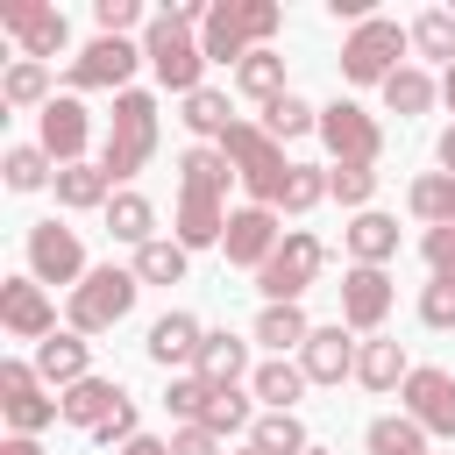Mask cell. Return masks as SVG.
Segmentation results:
<instances>
[{"label": "cell", "instance_id": "obj_10", "mask_svg": "<svg viewBox=\"0 0 455 455\" xmlns=\"http://www.w3.org/2000/svg\"><path fill=\"white\" fill-rule=\"evenodd\" d=\"M320 142H327L334 164H377V156H384V128H377L370 107H355V100L320 107Z\"/></svg>", "mask_w": 455, "mask_h": 455}, {"label": "cell", "instance_id": "obj_19", "mask_svg": "<svg viewBox=\"0 0 455 455\" xmlns=\"http://www.w3.org/2000/svg\"><path fill=\"white\" fill-rule=\"evenodd\" d=\"M36 377L57 384V391H71L78 377H92V341L71 334V327H57L50 341H36Z\"/></svg>", "mask_w": 455, "mask_h": 455}, {"label": "cell", "instance_id": "obj_54", "mask_svg": "<svg viewBox=\"0 0 455 455\" xmlns=\"http://www.w3.org/2000/svg\"><path fill=\"white\" fill-rule=\"evenodd\" d=\"M306 455H327V448H306Z\"/></svg>", "mask_w": 455, "mask_h": 455}, {"label": "cell", "instance_id": "obj_47", "mask_svg": "<svg viewBox=\"0 0 455 455\" xmlns=\"http://www.w3.org/2000/svg\"><path fill=\"white\" fill-rule=\"evenodd\" d=\"M92 21H100V36H128L142 21V0H92Z\"/></svg>", "mask_w": 455, "mask_h": 455}, {"label": "cell", "instance_id": "obj_17", "mask_svg": "<svg viewBox=\"0 0 455 455\" xmlns=\"http://www.w3.org/2000/svg\"><path fill=\"white\" fill-rule=\"evenodd\" d=\"M85 135H92V114L78 107V92H64V100L43 107V149H50L57 171L64 164H85Z\"/></svg>", "mask_w": 455, "mask_h": 455}, {"label": "cell", "instance_id": "obj_40", "mask_svg": "<svg viewBox=\"0 0 455 455\" xmlns=\"http://www.w3.org/2000/svg\"><path fill=\"white\" fill-rule=\"evenodd\" d=\"M263 128H270L277 142H299V135H320V107H306L299 92H284V100H270V107H263Z\"/></svg>", "mask_w": 455, "mask_h": 455}, {"label": "cell", "instance_id": "obj_27", "mask_svg": "<svg viewBox=\"0 0 455 455\" xmlns=\"http://www.w3.org/2000/svg\"><path fill=\"white\" fill-rule=\"evenodd\" d=\"M228 178H235V164L220 156V142H192L185 156H178V192H228Z\"/></svg>", "mask_w": 455, "mask_h": 455}, {"label": "cell", "instance_id": "obj_8", "mask_svg": "<svg viewBox=\"0 0 455 455\" xmlns=\"http://www.w3.org/2000/svg\"><path fill=\"white\" fill-rule=\"evenodd\" d=\"M135 64H149L142 43H128V36H92V43L71 57L64 78H71V92H128Z\"/></svg>", "mask_w": 455, "mask_h": 455}, {"label": "cell", "instance_id": "obj_37", "mask_svg": "<svg viewBox=\"0 0 455 455\" xmlns=\"http://www.w3.org/2000/svg\"><path fill=\"white\" fill-rule=\"evenodd\" d=\"M249 448H256V455H306L313 441H306L299 412H263V419L249 427Z\"/></svg>", "mask_w": 455, "mask_h": 455}, {"label": "cell", "instance_id": "obj_46", "mask_svg": "<svg viewBox=\"0 0 455 455\" xmlns=\"http://www.w3.org/2000/svg\"><path fill=\"white\" fill-rule=\"evenodd\" d=\"M419 320H427V327H455V277H434V284L419 291Z\"/></svg>", "mask_w": 455, "mask_h": 455}, {"label": "cell", "instance_id": "obj_50", "mask_svg": "<svg viewBox=\"0 0 455 455\" xmlns=\"http://www.w3.org/2000/svg\"><path fill=\"white\" fill-rule=\"evenodd\" d=\"M121 455H171V441H156V434H135Z\"/></svg>", "mask_w": 455, "mask_h": 455}, {"label": "cell", "instance_id": "obj_7", "mask_svg": "<svg viewBox=\"0 0 455 455\" xmlns=\"http://www.w3.org/2000/svg\"><path fill=\"white\" fill-rule=\"evenodd\" d=\"M405 50H412V28H398L391 14H370V21L348 28V43H341V78H348V85H384Z\"/></svg>", "mask_w": 455, "mask_h": 455}, {"label": "cell", "instance_id": "obj_18", "mask_svg": "<svg viewBox=\"0 0 455 455\" xmlns=\"http://www.w3.org/2000/svg\"><path fill=\"white\" fill-rule=\"evenodd\" d=\"M355 355H363V341H348V327L334 320V327H313V341L299 348V370H306V384H341V377H355Z\"/></svg>", "mask_w": 455, "mask_h": 455}, {"label": "cell", "instance_id": "obj_48", "mask_svg": "<svg viewBox=\"0 0 455 455\" xmlns=\"http://www.w3.org/2000/svg\"><path fill=\"white\" fill-rule=\"evenodd\" d=\"M419 256H427L434 277H455V228H427L419 235Z\"/></svg>", "mask_w": 455, "mask_h": 455}, {"label": "cell", "instance_id": "obj_28", "mask_svg": "<svg viewBox=\"0 0 455 455\" xmlns=\"http://www.w3.org/2000/svg\"><path fill=\"white\" fill-rule=\"evenodd\" d=\"M249 391L270 405V412H291L299 398H306V370L291 363V355H270V363H256V377H249Z\"/></svg>", "mask_w": 455, "mask_h": 455}, {"label": "cell", "instance_id": "obj_3", "mask_svg": "<svg viewBox=\"0 0 455 455\" xmlns=\"http://www.w3.org/2000/svg\"><path fill=\"white\" fill-rule=\"evenodd\" d=\"M149 156H156V100L128 85V92H114V121H107V142H100V171L121 185V178H135Z\"/></svg>", "mask_w": 455, "mask_h": 455}, {"label": "cell", "instance_id": "obj_16", "mask_svg": "<svg viewBox=\"0 0 455 455\" xmlns=\"http://www.w3.org/2000/svg\"><path fill=\"white\" fill-rule=\"evenodd\" d=\"M0 327H7L14 341H50V334H57L50 291H43L36 277H7V284H0Z\"/></svg>", "mask_w": 455, "mask_h": 455}, {"label": "cell", "instance_id": "obj_34", "mask_svg": "<svg viewBox=\"0 0 455 455\" xmlns=\"http://www.w3.org/2000/svg\"><path fill=\"white\" fill-rule=\"evenodd\" d=\"M363 441H370V455H434V448H427L434 434H427L419 419H405V412L370 419V434H363Z\"/></svg>", "mask_w": 455, "mask_h": 455}, {"label": "cell", "instance_id": "obj_9", "mask_svg": "<svg viewBox=\"0 0 455 455\" xmlns=\"http://www.w3.org/2000/svg\"><path fill=\"white\" fill-rule=\"evenodd\" d=\"M28 277L36 284H85V242H78V228H64V220H36L28 228Z\"/></svg>", "mask_w": 455, "mask_h": 455}, {"label": "cell", "instance_id": "obj_1", "mask_svg": "<svg viewBox=\"0 0 455 455\" xmlns=\"http://www.w3.org/2000/svg\"><path fill=\"white\" fill-rule=\"evenodd\" d=\"M277 28H284L277 0H213V14L199 28V50H206V64H242L249 50H270Z\"/></svg>", "mask_w": 455, "mask_h": 455}, {"label": "cell", "instance_id": "obj_12", "mask_svg": "<svg viewBox=\"0 0 455 455\" xmlns=\"http://www.w3.org/2000/svg\"><path fill=\"white\" fill-rule=\"evenodd\" d=\"M0 412H7V427H14V434H43L50 419H64V405H57V398H43L36 363H0Z\"/></svg>", "mask_w": 455, "mask_h": 455}, {"label": "cell", "instance_id": "obj_39", "mask_svg": "<svg viewBox=\"0 0 455 455\" xmlns=\"http://www.w3.org/2000/svg\"><path fill=\"white\" fill-rule=\"evenodd\" d=\"M178 121H185L199 142H220V135L235 128V114H228V92H213V85H199V92L185 100V114H178Z\"/></svg>", "mask_w": 455, "mask_h": 455}, {"label": "cell", "instance_id": "obj_6", "mask_svg": "<svg viewBox=\"0 0 455 455\" xmlns=\"http://www.w3.org/2000/svg\"><path fill=\"white\" fill-rule=\"evenodd\" d=\"M320 270H327V242H320L313 228H284L277 256L256 270V291H263V306H299Z\"/></svg>", "mask_w": 455, "mask_h": 455}, {"label": "cell", "instance_id": "obj_55", "mask_svg": "<svg viewBox=\"0 0 455 455\" xmlns=\"http://www.w3.org/2000/svg\"><path fill=\"white\" fill-rule=\"evenodd\" d=\"M242 455H256V448H242Z\"/></svg>", "mask_w": 455, "mask_h": 455}, {"label": "cell", "instance_id": "obj_44", "mask_svg": "<svg viewBox=\"0 0 455 455\" xmlns=\"http://www.w3.org/2000/svg\"><path fill=\"white\" fill-rule=\"evenodd\" d=\"M327 199V171L320 164H291V178H284V199H277V213H313Z\"/></svg>", "mask_w": 455, "mask_h": 455}, {"label": "cell", "instance_id": "obj_53", "mask_svg": "<svg viewBox=\"0 0 455 455\" xmlns=\"http://www.w3.org/2000/svg\"><path fill=\"white\" fill-rule=\"evenodd\" d=\"M441 100H448V107H455V64H448V71H441Z\"/></svg>", "mask_w": 455, "mask_h": 455}, {"label": "cell", "instance_id": "obj_23", "mask_svg": "<svg viewBox=\"0 0 455 455\" xmlns=\"http://www.w3.org/2000/svg\"><path fill=\"white\" fill-rule=\"evenodd\" d=\"M199 341H206V327L192 320V313H164V320H149V363H199Z\"/></svg>", "mask_w": 455, "mask_h": 455}, {"label": "cell", "instance_id": "obj_24", "mask_svg": "<svg viewBox=\"0 0 455 455\" xmlns=\"http://www.w3.org/2000/svg\"><path fill=\"white\" fill-rule=\"evenodd\" d=\"M228 235V206L213 192H178V242L185 249H213Z\"/></svg>", "mask_w": 455, "mask_h": 455}, {"label": "cell", "instance_id": "obj_38", "mask_svg": "<svg viewBox=\"0 0 455 455\" xmlns=\"http://www.w3.org/2000/svg\"><path fill=\"white\" fill-rule=\"evenodd\" d=\"M0 100H7V107H50V64L14 57L7 78H0Z\"/></svg>", "mask_w": 455, "mask_h": 455}, {"label": "cell", "instance_id": "obj_11", "mask_svg": "<svg viewBox=\"0 0 455 455\" xmlns=\"http://www.w3.org/2000/svg\"><path fill=\"white\" fill-rule=\"evenodd\" d=\"M391 299H398L391 270H377V263H348L341 270V327L348 334H377L384 313H391Z\"/></svg>", "mask_w": 455, "mask_h": 455}, {"label": "cell", "instance_id": "obj_29", "mask_svg": "<svg viewBox=\"0 0 455 455\" xmlns=\"http://www.w3.org/2000/svg\"><path fill=\"white\" fill-rule=\"evenodd\" d=\"M107 235L128 242V249L156 242V206H149L142 192H114V199H107Z\"/></svg>", "mask_w": 455, "mask_h": 455}, {"label": "cell", "instance_id": "obj_30", "mask_svg": "<svg viewBox=\"0 0 455 455\" xmlns=\"http://www.w3.org/2000/svg\"><path fill=\"white\" fill-rule=\"evenodd\" d=\"M235 85L256 100V107H270V100H284L291 85H284V57L277 50H249L242 64H235Z\"/></svg>", "mask_w": 455, "mask_h": 455}, {"label": "cell", "instance_id": "obj_21", "mask_svg": "<svg viewBox=\"0 0 455 455\" xmlns=\"http://www.w3.org/2000/svg\"><path fill=\"white\" fill-rule=\"evenodd\" d=\"M405 377H412V363H405V341H391V334H370L363 341V355H355V384L363 391H405Z\"/></svg>", "mask_w": 455, "mask_h": 455}, {"label": "cell", "instance_id": "obj_45", "mask_svg": "<svg viewBox=\"0 0 455 455\" xmlns=\"http://www.w3.org/2000/svg\"><path fill=\"white\" fill-rule=\"evenodd\" d=\"M206 398H213V384H206V377H171V391H164V405H171V412H178L185 427H199Z\"/></svg>", "mask_w": 455, "mask_h": 455}, {"label": "cell", "instance_id": "obj_13", "mask_svg": "<svg viewBox=\"0 0 455 455\" xmlns=\"http://www.w3.org/2000/svg\"><path fill=\"white\" fill-rule=\"evenodd\" d=\"M0 28H7V36L21 43V57H36V64L71 43V21H64L57 7H43V0H7V7H0Z\"/></svg>", "mask_w": 455, "mask_h": 455}, {"label": "cell", "instance_id": "obj_22", "mask_svg": "<svg viewBox=\"0 0 455 455\" xmlns=\"http://www.w3.org/2000/svg\"><path fill=\"white\" fill-rule=\"evenodd\" d=\"M121 398H128V391H121L114 377H78L71 391H57L64 419H71V427H85V434H92V427H107V419L121 412Z\"/></svg>", "mask_w": 455, "mask_h": 455}, {"label": "cell", "instance_id": "obj_5", "mask_svg": "<svg viewBox=\"0 0 455 455\" xmlns=\"http://www.w3.org/2000/svg\"><path fill=\"white\" fill-rule=\"evenodd\" d=\"M142 57H149L156 85L178 92V100H192V92L206 85V50H199V36L178 28L171 14H149V28H142Z\"/></svg>", "mask_w": 455, "mask_h": 455}, {"label": "cell", "instance_id": "obj_36", "mask_svg": "<svg viewBox=\"0 0 455 455\" xmlns=\"http://www.w3.org/2000/svg\"><path fill=\"white\" fill-rule=\"evenodd\" d=\"M405 206H412L427 228H455V178H448V171H427V178H412Z\"/></svg>", "mask_w": 455, "mask_h": 455}, {"label": "cell", "instance_id": "obj_20", "mask_svg": "<svg viewBox=\"0 0 455 455\" xmlns=\"http://www.w3.org/2000/svg\"><path fill=\"white\" fill-rule=\"evenodd\" d=\"M192 377H206L213 391H235L242 377H256V370H249V341H242V334H228V327H206Z\"/></svg>", "mask_w": 455, "mask_h": 455}, {"label": "cell", "instance_id": "obj_41", "mask_svg": "<svg viewBox=\"0 0 455 455\" xmlns=\"http://www.w3.org/2000/svg\"><path fill=\"white\" fill-rule=\"evenodd\" d=\"M327 199L370 213V199H377V164H327Z\"/></svg>", "mask_w": 455, "mask_h": 455}, {"label": "cell", "instance_id": "obj_52", "mask_svg": "<svg viewBox=\"0 0 455 455\" xmlns=\"http://www.w3.org/2000/svg\"><path fill=\"white\" fill-rule=\"evenodd\" d=\"M0 455H43V448H36V434H7V441H0Z\"/></svg>", "mask_w": 455, "mask_h": 455}, {"label": "cell", "instance_id": "obj_32", "mask_svg": "<svg viewBox=\"0 0 455 455\" xmlns=\"http://www.w3.org/2000/svg\"><path fill=\"white\" fill-rule=\"evenodd\" d=\"M107 199H114V178H107L100 164H64V171H57V206L85 213V206H107Z\"/></svg>", "mask_w": 455, "mask_h": 455}, {"label": "cell", "instance_id": "obj_33", "mask_svg": "<svg viewBox=\"0 0 455 455\" xmlns=\"http://www.w3.org/2000/svg\"><path fill=\"white\" fill-rule=\"evenodd\" d=\"M185 256H192V249H185L178 235H156V242H142V249H135V263H128V270H135L142 284H185Z\"/></svg>", "mask_w": 455, "mask_h": 455}, {"label": "cell", "instance_id": "obj_4", "mask_svg": "<svg viewBox=\"0 0 455 455\" xmlns=\"http://www.w3.org/2000/svg\"><path fill=\"white\" fill-rule=\"evenodd\" d=\"M135 291H142V277H135V270H121V263L85 270V284L64 299L71 334H107V327H121V320L135 313Z\"/></svg>", "mask_w": 455, "mask_h": 455}, {"label": "cell", "instance_id": "obj_25", "mask_svg": "<svg viewBox=\"0 0 455 455\" xmlns=\"http://www.w3.org/2000/svg\"><path fill=\"white\" fill-rule=\"evenodd\" d=\"M341 242H348V256H355V263H377V270H384V263L398 256V220L370 206V213H355V220L341 228Z\"/></svg>", "mask_w": 455, "mask_h": 455}, {"label": "cell", "instance_id": "obj_35", "mask_svg": "<svg viewBox=\"0 0 455 455\" xmlns=\"http://www.w3.org/2000/svg\"><path fill=\"white\" fill-rule=\"evenodd\" d=\"M0 178H7V192H43V185H57L43 142H14V149L0 156Z\"/></svg>", "mask_w": 455, "mask_h": 455}, {"label": "cell", "instance_id": "obj_51", "mask_svg": "<svg viewBox=\"0 0 455 455\" xmlns=\"http://www.w3.org/2000/svg\"><path fill=\"white\" fill-rule=\"evenodd\" d=\"M434 156H441V171L455 178V128H441V142H434Z\"/></svg>", "mask_w": 455, "mask_h": 455}, {"label": "cell", "instance_id": "obj_49", "mask_svg": "<svg viewBox=\"0 0 455 455\" xmlns=\"http://www.w3.org/2000/svg\"><path fill=\"white\" fill-rule=\"evenodd\" d=\"M171 455H228V448H220V434H206V427H178V434H171Z\"/></svg>", "mask_w": 455, "mask_h": 455}, {"label": "cell", "instance_id": "obj_14", "mask_svg": "<svg viewBox=\"0 0 455 455\" xmlns=\"http://www.w3.org/2000/svg\"><path fill=\"white\" fill-rule=\"evenodd\" d=\"M277 242H284V228H277V206H235V213H228V235H220L228 263H242V270H263V263L277 256Z\"/></svg>", "mask_w": 455, "mask_h": 455}, {"label": "cell", "instance_id": "obj_31", "mask_svg": "<svg viewBox=\"0 0 455 455\" xmlns=\"http://www.w3.org/2000/svg\"><path fill=\"white\" fill-rule=\"evenodd\" d=\"M434 100H441V85H434V78H427L419 64H398V71L384 78V107H391L398 121H412V114H427Z\"/></svg>", "mask_w": 455, "mask_h": 455}, {"label": "cell", "instance_id": "obj_42", "mask_svg": "<svg viewBox=\"0 0 455 455\" xmlns=\"http://www.w3.org/2000/svg\"><path fill=\"white\" fill-rule=\"evenodd\" d=\"M249 398H256V391H242V384H235V391H213V398H206V412H199V427H206V434H220V441H228V434H242V427H256V419H249Z\"/></svg>", "mask_w": 455, "mask_h": 455}, {"label": "cell", "instance_id": "obj_43", "mask_svg": "<svg viewBox=\"0 0 455 455\" xmlns=\"http://www.w3.org/2000/svg\"><path fill=\"white\" fill-rule=\"evenodd\" d=\"M412 50H419V57L455 64V14H448V7H427V14L412 21Z\"/></svg>", "mask_w": 455, "mask_h": 455}, {"label": "cell", "instance_id": "obj_15", "mask_svg": "<svg viewBox=\"0 0 455 455\" xmlns=\"http://www.w3.org/2000/svg\"><path fill=\"white\" fill-rule=\"evenodd\" d=\"M405 419H419L427 434H441V441H455V377L448 370H434V363H419L412 377H405Z\"/></svg>", "mask_w": 455, "mask_h": 455}, {"label": "cell", "instance_id": "obj_2", "mask_svg": "<svg viewBox=\"0 0 455 455\" xmlns=\"http://www.w3.org/2000/svg\"><path fill=\"white\" fill-rule=\"evenodd\" d=\"M220 156H228L235 178L249 185V206H277V199H284L291 164H284V142H277L263 121H235V128L220 135Z\"/></svg>", "mask_w": 455, "mask_h": 455}, {"label": "cell", "instance_id": "obj_26", "mask_svg": "<svg viewBox=\"0 0 455 455\" xmlns=\"http://www.w3.org/2000/svg\"><path fill=\"white\" fill-rule=\"evenodd\" d=\"M249 341H263L270 355H291V348L313 341V320H306V306H263L256 327H249Z\"/></svg>", "mask_w": 455, "mask_h": 455}]
</instances>
